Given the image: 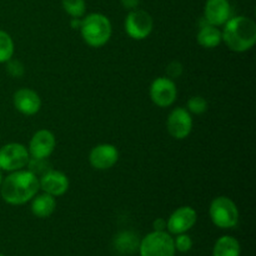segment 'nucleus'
Segmentation results:
<instances>
[{
    "mask_svg": "<svg viewBox=\"0 0 256 256\" xmlns=\"http://www.w3.org/2000/svg\"><path fill=\"white\" fill-rule=\"evenodd\" d=\"M2 172H0V185H2Z\"/></svg>",
    "mask_w": 256,
    "mask_h": 256,
    "instance_id": "obj_30",
    "label": "nucleus"
},
{
    "mask_svg": "<svg viewBox=\"0 0 256 256\" xmlns=\"http://www.w3.org/2000/svg\"><path fill=\"white\" fill-rule=\"evenodd\" d=\"M152 226H154L155 232H165V229H166V222L164 219H162V218H159V219L155 220Z\"/></svg>",
    "mask_w": 256,
    "mask_h": 256,
    "instance_id": "obj_28",
    "label": "nucleus"
},
{
    "mask_svg": "<svg viewBox=\"0 0 256 256\" xmlns=\"http://www.w3.org/2000/svg\"><path fill=\"white\" fill-rule=\"evenodd\" d=\"M14 55V42L4 30H0V64L6 62Z\"/></svg>",
    "mask_w": 256,
    "mask_h": 256,
    "instance_id": "obj_20",
    "label": "nucleus"
},
{
    "mask_svg": "<svg viewBox=\"0 0 256 256\" xmlns=\"http://www.w3.org/2000/svg\"><path fill=\"white\" fill-rule=\"evenodd\" d=\"M40 189L52 196H62L69 189V179L66 175L58 170H50L39 178Z\"/></svg>",
    "mask_w": 256,
    "mask_h": 256,
    "instance_id": "obj_13",
    "label": "nucleus"
},
{
    "mask_svg": "<svg viewBox=\"0 0 256 256\" xmlns=\"http://www.w3.org/2000/svg\"><path fill=\"white\" fill-rule=\"evenodd\" d=\"M32 200V212L36 218L45 219V218H49L55 212V208H56L55 198L46 194V192L35 195Z\"/></svg>",
    "mask_w": 256,
    "mask_h": 256,
    "instance_id": "obj_16",
    "label": "nucleus"
},
{
    "mask_svg": "<svg viewBox=\"0 0 256 256\" xmlns=\"http://www.w3.org/2000/svg\"><path fill=\"white\" fill-rule=\"evenodd\" d=\"M232 15L229 0H206L204 8V19L208 24L220 26L224 25Z\"/></svg>",
    "mask_w": 256,
    "mask_h": 256,
    "instance_id": "obj_14",
    "label": "nucleus"
},
{
    "mask_svg": "<svg viewBox=\"0 0 256 256\" xmlns=\"http://www.w3.org/2000/svg\"><path fill=\"white\" fill-rule=\"evenodd\" d=\"M62 8L65 12L72 18H82L84 16L85 10H86V4L85 0H62Z\"/></svg>",
    "mask_w": 256,
    "mask_h": 256,
    "instance_id": "obj_21",
    "label": "nucleus"
},
{
    "mask_svg": "<svg viewBox=\"0 0 256 256\" xmlns=\"http://www.w3.org/2000/svg\"><path fill=\"white\" fill-rule=\"evenodd\" d=\"M152 26L154 22L152 15L145 10H132L125 19V32L134 40H142L149 36Z\"/></svg>",
    "mask_w": 256,
    "mask_h": 256,
    "instance_id": "obj_7",
    "label": "nucleus"
},
{
    "mask_svg": "<svg viewBox=\"0 0 256 256\" xmlns=\"http://www.w3.org/2000/svg\"><path fill=\"white\" fill-rule=\"evenodd\" d=\"M40 189L39 178L29 170H16L2 179L0 195L10 205H22L30 202Z\"/></svg>",
    "mask_w": 256,
    "mask_h": 256,
    "instance_id": "obj_1",
    "label": "nucleus"
},
{
    "mask_svg": "<svg viewBox=\"0 0 256 256\" xmlns=\"http://www.w3.org/2000/svg\"><path fill=\"white\" fill-rule=\"evenodd\" d=\"M12 102L18 112H22V115H28V116L36 114L42 108V100H40L39 94L28 88L18 90L12 98Z\"/></svg>",
    "mask_w": 256,
    "mask_h": 256,
    "instance_id": "obj_15",
    "label": "nucleus"
},
{
    "mask_svg": "<svg viewBox=\"0 0 256 256\" xmlns=\"http://www.w3.org/2000/svg\"><path fill=\"white\" fill-rule=\"evenodd\" d=\"M208 110V102L202 96H192L188 100V112L192 114H204Z\"/></svg>",
    "mask_w": 256,
    "mask_h": 256,
    "instance_id": "obj_23",
    "label": "nucleus"
},
{
    "mask_svg": "<svg viewBox=\"0 0 256 256\" xmlns=\"http://www.w3.org/2000/svg\"><path fill=\"white\" fill-rule=\"evenodd\" d=\"M174 246L175 250L179 252H188L192 250V240L188 234L182 232V234H178L176 239H174Z\"/></svg>",
    "mask_w": 256,
    "mask_h": 256,
    "instance_id": "obj_24",
    "label": "nucleus"
},
{
    "mask_svg": "<svg viewBox=\"0 0 256 256\" xmlns=\"http://www.w3.org/2000/svg\"><path fill=\"white\" fill-rule=\"evenodd\" d=\"M169 134L174 139L182 140L189 136L192 129V118L184 108H175L169 114L166 122Z\"/></svg>",
    "mask_w": 256,
    "mask_h": 256,
    "instance_id": "obj_9",
    "label": "nucleus"
},
{
    "mask_svg": "<svg viewBox=\"0 0 256 256\" xmlns=\"http://www.w3.org/2000/svg\"><path fill=\"white\" fill-rule=\"evenodd\" d=\"M80 25H82V19H80V18H72V29H80Z\"/></svg>",
    "mask_w": 256,
    "mask_h": 256,
    "instance_id": "obj_29",
    "label": "nucleus"
},
{
    "mask_svg": "<svg viewBox=\"0 0 256 256\" xmlns=\"http://www.w3.org/2000/svg\"><path fill=\"white\" fill-rule=\"evenodd\" d=\"M6 72H9V75H12V78H20L24 75V65L19 62V60H8L6 62Z\"/></svg>",
    "mask_w": 256,
    "mask_h": 256,
    "instance_id": "obj_25",
    "label": "nucleus"
},
{
    "mask_svg": "<svg viewBox=\"0 0 256 256\" xmlns=\"http://www.w3.org/2000/svg\"><path fill=\"white\" fill-rule=\"evenodd\" d=\"M30 159L26 148L19 142H9L0 148V170L16 172L24 169Z\"/></svg>",
    "mask_w": 256,
    "mask_h": 256,
    "instance_id": "obj_6",
    "label": "nucleus"
},
{
    "mask_svg": "<svg viewBox=\"0 0 256 256\" xmlns=\"http://www.w3.org/2000/svg\"><path fill=\"white\" fill-rule=\"evenodd\" d=\"M196 212L192 206H182L175 210L166 222V229L170 234H182L186 232L196 224Z\"/></svg>",
    "mask_w": 256,
    "mask_h": 256,
    "instance_id": "obj_11",
    "label": "nucleus"
},
{
    "mask_svg": "<svg viewBox=\"0 0 256 256\" xmlns=\"http://www.w3.org/2000/svg\"><path fill=\"white\" fill-rule=\"evenodd\" d=\"M122 5L128 10H134L139 6L140 0H120Z\"/></svg>",
    "mask_w": 256,
    "mask_h": 256,
    "instance_id": "obj_27",
    "label": "nucleus"
},
{
    "mask_svg": "<svg viewBox=\"0 0 256 256\" xmlns=\"http://www.w3.org/2000/svg\"><path fill=\"white\" fill-rule=\"evenodd\" d=\"M26 166L28 170L36 175L38 178H42V175L52 170V165L48 162L46 159H36V158H30Z\"/></svg>",
    "mask_w": 256,
    "mask_h": 256,
    "instance_id": "obj_22",
    "label": "nucleus"
},
{
    "mask_svg": "<svg viewBox=\"0 0 256 256\" xmlns=\"http://www.w3.org/2000/svg\"><path fill=\"white\" fill-rule=\"evenodd\" d=\"M196 40L202 48L212 49V48H216L222 42V32L218 29V26H214V25H210L206 22V24L202 25V28H200Z\"/></svg>",
    "mask_w": 256,
    "mask_h": 256,
    "instance_id": "obj_17",
    "label": "nucleus"
},
{
    "mask_svg": "<svg viewBox=\"0 0 256 256\" xmlns=\"http://www.w3.org/2000/svg\"><path fill=\"white\" fill-rule=\"evenodd\" d=\"M115 248L122 254H132L139 248V240L132 232H122L115 238Z\"/></svg>",
    "mask_w": 256,
    "mask_h": 256,
    "instance_id": "obj_19",
    "label": "nucleus"
},
{
    "mask_svg": "<svg viewBox=\"0 0 256 256\" xmlns=\"http://www.w3.org/2000/svg\"><path fill=\"white\" fill-rule=\"evenodd\" d=\"M82 38L88 45L92 48H100L106 44L112 38V22L105 15L94 12L82 19L80 25Z\"/></svg>",
    "mask_w": 256,
    "mask_h": 256,
    "instance_id": "obj_3",
    "label": "nucleus"
},
{
    "mask_svg": "<svg viewBox=\"0 0 256 256\" xmlns=\"http://www.w3.org/2000/svg\"><path fill=\"white\" fill-rule=\"evenodd\" d=\"M142 256H175L174 239L165 232H152L139 242Z\"/></svg>",
    "mask_w": 256,
    "mask_h": 256,
    "instance_id": "obj_5",
    "label": "nucleus"
},
{
    "mask_svg": "<svg viewBox=\"0 0 256 256\" xmlns=\"http://www.w3.org/2000/svg\"><path fill=\"white\" fill-rule=\"evenodd\" d=\"M182 72H184V66H182V62H172L166 66L168 78L172 80L178 79V78L182 76Z\"/></svg>",
    "mask_w": 256,
    "mask_h": 256,
    "instance_id": "obj_26",
    "label": "nucleus"
},
{
    "mask_svg": "<svg viewBox=\"0 0 256 256\" xmlns=\"http://www.w3.org/2000/svg\"><path fill=\"white\" fill-rule=\"evenodd\" d=\"M56 145L54 134L50 130L42 129L32 135L29 142V155L36 159H48L52 154Z\"/></svg>",
    "mask_w": 256,
    "mask_h": 256,
    "instance_id": "obj_10",
    "label": "nucleus"
},
{
    "mask_svg": "<svg viewBox=\"0 0 256 256\" xmlns=\"http://www.w3.org/2000/svg\"><path fill=\"white\" fill-rule=\"evenodd\" d=\"M178 90L174 80L169 78H156L150 85V98L160 108H168L176 100Z\"/></svg>",
    "mask_w": 256,
    "mask_h": 256,
    "instance_id": "obj_8",
    "label": "nucleus"
},
{
    "mask_svg": "<svg viewBox=\"0 0 256 256\" xmlns=\"http://www.w3.org/2000/svg\"><path fill=\"white\" fill-rule=\"evenodd\" d=\"M222 38L232 52H248L256 42V24L254 20L242 15L230 18L224 24Z\"/></svg>",
    "mask_w": 256,
    "mask_h": 256,
    "instance_id": "obj_2",
    "label": "nucleus"
},
{
    "mask_svg": "<svg viewBox=\"0 0 256 256\" xmlns=\"http://www.w3.org/2000/svg\"><path fill=\"white\" fill-rule=\"evenodd\" d=\"M0 256H4V255H2V254H0Z\"/></svg>",
    "mask_w": 256,
    "mask_h": 256,
    "instance_id": "obj_31",
    "label": "nucleus"
},
{
    "mask_svg": "<svg viewBox=\"0 0 256 256\" xmlns=\"http://www.w3.org/2000/svg\"><path fill=\"white\" fill-rule=\"evenodd\" d=\"M210 219L212 224L220 229H232L239 222V210L230 198L218 196L212 202L209 208Z\"/></svg>",
    "mask_w": 256,
    "mask_h": 256,
    "instance_id": "obj_4",
    "label": "nucleus"
},
{
    "mask_svg": "<svg viewBox=\"0 0 256 256\" xmlns=\"http://www.w3.org/2000/svg\"><path fill=\"white\" fill-rule=\"evenodd\" d=\"M119 160V152L112 144H99L90 152L89 162L94 169L108 170Z\"/></svg>",
    "mask_w": 256,
    "mask_h": 256,
    "instance_id": "obj_12",
    "label": "nucleus"
},
{
    "mask_svg": "<svg viewBox=\"0 0 256 256\" xmlns=\"http://www.w3.org/2000/svg\"><path fill=\"white\" fill-rule=\"evenodd\" d=\"M240 244L235 238L222 236L216 240L212 249V256H240Z\"/></svg>",
    "mask_w": 256,
    "mask_h": 256,
    "instance_id": "obj_18",
    "label": "nucleus"
}]
</instances>
